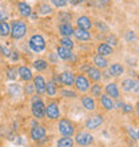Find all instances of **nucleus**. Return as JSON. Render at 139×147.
I'll use <instances>...</instances> for the list:
<instances>
[{
	"label": "nucleus",
	"mask_w": 139,
	"mask_h": 147,
	"mask_svg": "<svg viewBox=\"0 0 139 147\" xmlns=\"http://www.w3.org/2000/svg\"><path fill=\"white\" fill-rule=\"evenodd\" d=\"M9 26H11L9 36L15 40H19L27 34V24L24 23L23 20H12V23Z\"/></svg>",
	"instance_id": "f257e3e1"
},
{
	"label": "nucleus",
	"mask_w": 139,
	"mask_h": 147,
	"mask_svg": "<svg viewBox=\"0 0 139 147\" xmlns=\"http://www.w3.org/2000/svg\"><path fill=\"white\" fill-rule=\"evenodd\" d=\"M31 111L35 119H44L46 118V105L43 103L40 96H38V95H35L32 98Z\"/></svg>",
	"instance_id": "f03ea898"
},
{
	"label": "nucleus",
	"mask_w": 139,
	"mask_h": 147,
	"mask_svg": "<svg viewBox=\"0 0 139 147\" xmlns=\"http://www.w3.org/2000/svg\"><path fill=\"white\" fill-rule=\"evenodd\" d=\"M58 130H59V134L62 136H72L74 132H75V126H74V123L70 119L63 118V119L59 120Z\"/></svg>",
	"instance_id": "7ed1b4c3"
},
{
	"label": "nucleus",
	"mask_w": 139,
	"mask_h": 147,
	"mask_svg": "<svg viewBox=\"0 0 139 147\" xmlns=\"http://www.w3.org/2000/svg\"><path fill=\"white\" fill-rule=\"evenodd\" d=\"M28 46L34 52H42L46 48V40L42 35H32L28 40Z\"/></svg>",
	"instance_id": "20e7f679"
},
{
	"label": "nucleus",
	"mask_w": 139,
	"mask_h": 147,
	"mask_svg": "<svg viewBox=\"0 0 139 147\" xmlns=\"http://www.w3.org/2000/svg\"><path fill=\"white\" fill-rule=\"evenodd\" d=\"M46 116L51 120H56L60 118V109L58 102H51L46 106Z\"/></svg>",
	"instance_id": "39448f33"
},
{
	"label": "nucleus",
	"mask_w": 139,
	"mask_h": 147,
	"mask_svg": "<svg viewBox=\"0 0 139 147\" xmlns=\"http://www.w3.org/2000/svg\"><path fill=\"white\" fill-rule=\"evenodd\" d=\"M74 86L75 88L79 91V92H87L90 90V80L88 78H86L84 75H78L75 76V82H74Z\"/></svg>",
	"instance_id": "423d86ee"
},
{
	"label": "nucleus",
	"mask_w": 139,
	"mask_h": 147,
	"mask_svg": "<svg viewBox=\"0 0 139 147\" xmlns=\"http://www.w3.org/2000/svg\"><path fill=\"white\" fill-rule=\"evenodd\" d=\"M92 142H94V136L91 135L90 132L82 131V132H79V134H76V136H75V143H78L82 147L90 146Z\"/></svg>",
	"instance_id": "0eeeda50"
},
{
	"label": "nucleus",
	"mask_w": 139,
	"mask_h": 147,
	"mask_svg": "<svg viewBox=\"0 0 139 147\" xmlns=\"http://www.w3.org/2000/svg\"><path fill=\"white\" fill-rule=\"evenodd\" d=\"M103 122H104V119L102 115H94V116H90L88 119L86 120L84 126L88 130H98L103 124Z\"/></svg>",
	"instance_id": "6e6552de"
},
{
	"label": "nucleus",
	"mask_w": 139,
	"mask_h": 147,
	"mask_svg": "<svg viewBox=\"0 0 139 147\" xmlns=\"http://www.w3.org/2000/svg\"><path fill=\"white\" fill-rule=\"evenodd\" d=\"M31 139L35 142H39L46 138V127L44 126H40V124H36L34 127H31Z\"/></svg>",
	"instance_id": "1a4fd4ad"
},
{
	"label": "nucleus",
	"mask_w": 139,
	"mask_h": 147,
	"mask_svg": "<svg viewBox=\"0 0 139 147\" xmlns=\"http://www.w3.org/2000/svg\"><path fill=\"white\" fill-rule=\"evenodd\" d=\"M34 86H35V92L38 95H43L46 94V87H47V82L44 80V78L42 75H36L34 76Z\"/></svg>",
	"instance_id": "9d476101"
},
{
	"label": "nucleus",
	"mask_w": 139,
	"mask_h": 147,
	"mask_svg": "<svg viewBox=\"0 0 139 147\" xmlns=\"http://www.w3.org/2000/svg\"><path fill=\"white\" fill-rule=\"evenodd\" d=\"M122 90L126 92H139V82L132 79H124L122 82Z\"/></svg>",
	"instance_id": "9b49d317"
},
{
	"label": "nucleus",
	"mask_w": 139,
	"mask_h": 147,
	"mask_svg": "<svg viewBox=\"0 0 139 147\" xmlns=\"http://www.w3.org/2000/svg\"><path fill=\"white\" fill-rule=\"evenodd\" d=\"M104 91H106V95L111 98V99H119V88H118V84L116 83H108L106 87H104Z\"/></svg>",
	"instance_id": "f8f14e48"
},
{
	"label": "nucleus",
	"mask_w": 139,
	"mask_h": 147,
	"mask_svg": "<svg viewBox=\"0 0 139 147\" xmlns=\"http://www.w3.org/2000/svg\"><path fill=\"white\" fill-rule=\"evenodd\" d=\"M59 78H60L62 84L68 86V87L74 86V82H75V75H74L71 71H64V72H62L60 75H59Z\"/></svg>",
	"instance_id": "ddd939ff"
},
{
	"label": "nucleus",
	"mask_w": 139,
	"mask_h": 147,
	"mask_svg": "<svg viewBox=\"0 0 139 147\" xmlns=\"http://www.w3.org/2000/svg\"><path fill=\"white\" fill-rule=\"evenodd\" d=\"M76 24H78V28H82V30H87L90 31L91 27L94 26V23L91 22L88 16H79L76 20Z\"/></svg>",
	"instance_id": "4468645a"
},
{
	"label": "nucleus",
	"mask_w": 139,
	"mask_h": 147,
	"mask_svg": "<svg viewBox=\"0 0 139 147\" xmlns=\"http://www.w3.org/2000/svg\"><path fill=\"white\" fill-rule=\"evenodd\" d=\"M82 105H83V107H84L86 110H88V111H94V110L96 109L95 99H94V96H91V95H83V96H82Z\"/></svg>",
	"instance_id": "2eb2a0df"
},
{
	"label": "nucleus",
	"mask_w": 139,
	"mask_h": 147,
	"mask_svg": "<svg viewBox=\"0 0 139 147\" xmlns=\"http://www.w3.org/2000/svg\"><path fill=\"white\" fill-rule=\"evenodd\" d=\"M101 105L102 107H103L106 111H111V110L115 109V103L112 102V99L108 95H106V94H102L101 96Z\"/></svg>",
	"instance_id": "dca6fc26"
},
{
	"label": "nucleus",
	"mask_w": 139,
	"mask_h": 147,
	"mask_svg": "<svg viewBox=\"0 0 139 147\" xmlns=\"http://www.w3.org/2000/svg\"><path fill=\"white\" fill-rule=\"evenodd\" d=\"M18 72H19V76L22 80L24 82H31L34 79V75H32V71L26 66H22L18 68Z\"/></svg>",
	"instance_id": "f3484780"
},
{
	"label": "nucleus",
	"mask_w": 139,
	"mask_h": 147,
	"mask_svg": "<svg viewBox=\"0 0 139 147\" xmlns=\"http://www.w3.org/2000/svg\"><path fill=\"white\" fill-rule=\"evenodd\" d=\"M59 34L63 38H70L74 35V27L71 26V23H60L59 26Z\"/></svg>",
	"instance_id": "a211bd4d"
},
{
	"label": "nucleus",
	"mask_w": 139,
	"mask_h": 147,
	"mask_svg": "<svg viewBox=\"0 0 139 147\" xmlns=\"http://www.w3.org/2000/svg\"><path fill=\"white\" fill-rule=\"evenodd\" d=\"M124 72V67L119 63H114V64H110L108 67V74H110V76H120V75H123Z\"/></svg>",
	"instance_id": "6ab92c4d"
},
{
	"label": "nucleus",
	"mask_w": 139,
	"mask_h": 147,
	"mask_svg": "<svg viewBox=\"0 0 139 147\" xmlns=\"http://www.w3.org/2000/svg\"><path fill=\"white\" fill-rule=\"evenodd\" d=\"M92 62H94V64H95V67L99 68V70H104V68L108 67V60L106 59V56H102V55H99V54H96L94 56Z\"/></svg>",
	"instance_id": "aec40b11"
},
{
	"label": "nucleus",
	"mask_w": 139,
	"mask_h": 147,
	"mask_svg": "<svg viewBox=\"0 0 139 147\" xmlns=\"http://www.w3.org/2000/svg\"><path fill=\"white\" fill-rule=\"evenodd\" d=\"M74 36H75L78 40H80V42H88L90 39H91V34H90L87 30H82V28L74 30Z\"/></svg>",
	"instance_id": "412c9836"
},
{
	"label": "nucleus",
	"mask_w": 139,
	"mask_h": 147,
	"mask_svg": "<svg viewBox=\"0 0 139 147\" xmlns=\"http://www.w3.org/2000/svg\"><path fill=\"white\" fill-rule=\"evenodd\" d=\"M56 55H58V58L63 59V60H71V58H72L71 50H68V48H66V47H63V46H58Z\"/></svg>",
	"instance_id": "4be33fe9"
},
{
	"label": "nucleus",
	"mask_w": 139,
	"mask_h": 147,
	"mask_svg": "<svg viewBox=\"0 0 139 147\" xmlns=\"http://www.w3.org/2000/svg\"><path fill=\"white\" fill-rule=\"evenodd\" d=\"M87 75H88V80H92L95 83H98L102 79V72L96 67H90L87 70Z\"/></svg>",
	"instance_id": "5701e85b"
},
{
	"label": "nucleus",
	"mask_w": 139,
	"mask_h": 147,
	"mask_svg": "<svg viewBox=\"0 0 139 147\" xmlns=\"http://www.w3.org/2000/svg\"><path fill=\"white\" fill-rule=\"evenodd\" d=\"M98 54L102 55V56H108V55H112L114 54V47H111L110 44L107 43H101L98 46Z\"/></svg>",
	"instance_id": "b1692460"
},
{
	"label": "nucleus",
	"mask_w": 139,
	"mask_h": 147,
	"mask_svg": "<svg viewBox=\"0 0 139 147\" xmlns=\"http://www.w3.org/2000/svg\"><path fill=\"white\" fill-rule=\"evenodd\" d=\"M18 9H19V13L23 18H30V15L32 13V9H31V5L27 4L26 1H20L18 4Z\"/></svg>",
	"instance_id": "393cba45"
},
{
	"label": "nucleus",
	"mask_w": 139,
	"mask_h": 147,
	"mask_svg": "<svg viewBox=\"0 0 139 147\" xmlns=\"http://www.w3.org/2000/svg\"><path fill=\"white\" fill-rule=\"evenodd\" d=\"M75 140L72 139V136H62L58 140V147H74Z\"/></svg>",
	"instance_id": "a878e982"
},
{
	"label": "nucleus",
	"mask_w": 139,
	"mask_h": 147,
	"mask_svg": "<svg viewBox=\"0 0 139 147\" xmlns=\"http://www.w3.org/2000/svg\"><path fill=\"white\" fill-rule=\"evenodd\" d=\"M11 34V26L8 22H0V36L7 38Z\"/></svg>",
	"instance_id": "bb28decb"
},
{
	"label": "nucleus",
	"mask_w": 139,
	"mask_h": 147,
	"mask_svg": "<svg viewBox=\"0 0 139 147\" xmlns=\"http://www.w3.org/2000/svg\"><path fill=\"white\" fill-rule=\"evenodd\" d=\"M34 67L36 71H46L48 68V62L44 59H38L34 62Z\"/></svg>",
	"instance_id": "cd10ccee"
},
{
	"label": "nucleus",
	"mask_w": 139,
	"mask_h": 147,
	"mask_svg": "<svg viewBox=\"0 0 139 147\" xmlns=\"http://www.w3.org/2000/svg\"><path fill=\"white\" fill-rule=\"evenodd\" d=\"M46 92L50 95V96H55L58 94V87H56V83L55 82H48L46 87Z\"/></svg>",
	"instance_id": "c85d7f7f"
},
{
	"label": "nucleus",
	"mask_w": 139,
	"mask_h": 147,
	"mask_svg": "<svg viewBox=\"0 0 139 147\" xmlns=\"http://www.w3.org/2000/svg\"><path fill=\"white\" fill-rule=\"evenodd\" d=\"M5 75H7V78L9 80H16V78L19 75L18 68H16V67H9V68H7V71H5Z\"/></svg>",
	"instance_id": "c756f323"
},
{
	"label": "nucleus",
	"mask_w": 139,
	"mask_h": 147,
	"mask_svg": "<svg viewBox=\"0 0 139 147\" xmlns=\"http://www.w3.org/2000/svg\"><path fill=\"white\" fill-rule=\"evenodd\" d=\"M51 12H52V7L48 5L47 3H43L39 5V13L40 15H50Z\"/></svg>",
	"instance_id": "7c9ffc66"
},
{
	"label": "nucleus",
	"mask_w": 139,
	"mask_h": 147,
	"mask_svg": "<svg viewBox=\"0 0 139 147\" xmlns=\"http://www.w3.org/2000/svg\"><path fill=\"white\" fill-rule=\"evenodd\" d=\"M102 95V86L99 83H95L94 86H91V96L99 98Z\"/></svg>",
	"instance_id": "2f4dec72"
},
{
	"label": "nucleus",
	"mask_w": 139,
	"mask_h": 147,
	"mask_svg": "<svg viewBox=\"0 0 139 147\" xmlns=\"http://www.w3.org/2000/svg\"><path fill=\"white\" fill-rule=\"evenodd\" d=\"M59 43H60V46L66 47V48H68V50H72L74 48V42L70 38H62L60 40H59Z\"/></svg>",
	"instance_id": "473e14b6"
},
{
	"label": "nucleus",
	"mask_w": 139,
	"mask_h": 147,
	"mask_svg": "<svg viewBox=\"0 0 139 147\" xmlns=\"http://www.w3.org/2000/svg\"><path fill=\"white\" fill-rule=\"evenodd\" d=\"M60 95L63 98H70V99H75L78 96V94L75 91H71V90H62L60 91Z\"/></svg>",
	"instance_id": "72a5a7b5"
},
{
	"label": "nucleus",
	"mask_w": 139,
	"mask_h": 147,
	"mask_svg": "<svg viewBox=\"0 0 139 147\" xmlns=\"http://www.w3.org/2000/svg\"><path fill=\"white\" fill-rule=\"evenodd\" d=\"M59 19H60L62 23H70L71 22V15L67 13V12H60L59 13Z\"/></svg>",
	"instance_id": "f704fd0d"
},
{
	"label": "nucleus",
	"mask_w": 139,
	"mask_h": 147,
	"mask_svg": "<svg viewBox=\"0 0 139 147\" xmlns=\"http://www.w3.org/2000/svg\"><path fill=\"white\" fill-rule=\"evenodd\" d=\"M51 3H52V5H55V7H58V8H63L68 4L67 0H51Z\"/></svg>",
	"instance_id": "c9c22d12"
},
{
	"label": "nucleus",
	"mask_w": 139,
	"mask_h": 147,
	"mask_svg": "<svg viewBox=\"0 0 139 147\" xmlns=\"http://www.w3.org/2000/svg\"><path fill=\"white\" fill-rule=\"evenodd\" d=\"M107 44H110L111 47H115L116 44H118V39H116V36H114V35H110V36H108Z\"/></svg>",
	"instance_id": "e433bc0d"
},
{
	"label": "nucleus",
	"mask_w": 139,
	"mask_h": 147,
	"mask_svg": "<svg viewBox=\"0 0 139 147\" xmlns=\"http://www.w3.org/2000/svg\"><path fill=\"white\" fill-rule=\"evenodd\" d=\"M24 91H26V94L27 95H32V94L35 92V86H34V83H28L27 86H26V88H24Z\"/></svg>",
	"instance_id": "4c0bfd02"
},
{
	"label": "nucleus",
	"mask_w": 139,
	"mask_h": 147,
	"mask_svg": "<svg viewBox=\"0 0 139 147\" xmlns=\"http://www.w3.org/2000/svg\"><path fill=\"white\" fill-rule=\"evenodd\" d=\"M120 109H122V111H123V112H126V114L134 111V107H132L131 105H124V103L122 105V107H120Z\"/></svg>",
	"instance_id": "58836bf2"
},
{
	"label": "nucleus",
	"mask_w": 139,
	"mask_h": 147,
	"mask_svg": "<svg viewBox=\"0 0 139 147\" xmlns=\"http://www.w3.org/2000/svg\"><path fill=\"white\" fill-rule=\"evenodd\" d=\"M95 26H96L99 30H103V32H108V27L103 23V22H96V23H95Z\"/></svg>",
	"instance_id": "ea45409f"
},
{
	"label": "nucleus",
	"mask_w": 139,
	"mask_h": 147,
	"mask_svg": "<svg viewBox=\"0 0 139 147\" xmlns=\"http://www.w3.org/2000/svg\"><path fill=\"white\" fill-rule=\"evenodd\" d=\"M135 34H134V32L132 31H127L126 32V40H127V42H132V40H135Z\"/></svg>",
	"instance_id": "a19ab883"
},
{
	"label": "nucleus",
	"mask_w": 139,
	"mask_h": 147,
	"mask_svg": "<svg viewBox=\"0 0 139 147\" xmlns=\"http://www.w3.org/2000/svg\"><path fill=\"white\" fill-rule=\"evenodd\" d=\"M0 52H1V55L3 56H9V50H8L7 47H4V46H0Z\"/></svg>",
	"instance_id": "79ce46f5"
},
{
	"label": "nucleus",
	"mask_w": 139,
	"mask_h": 147,
	"mask_svg": "<svg viewBox=\"0 0 139 147\" xmlns=\"http://www.w3.org/2000/svg\"><path fill=\"white\" fill-rule=\"evenodd\" d=\"M8 13L5 11H0V22H7Z\"/></svg>",
	"instance_id": "37998d69"
},
{
	"label": "nucleus",
	"mask_w": 139,
	"mask_h": 147,
	"mask_svg": "<svg viewBox=\"0 0 139 147\" xmlns=\"http://www.w3.org/2000/svg\"><path fill=\"white\" fill-rule=\"evenodd\" d=\"M9 56H11V59L13 60V62H16V60L19 59V55H18V52H11V54H9Z\"/></svg>",
	"instance_id": "c03bdc74"
},
{
	"label": "nucleus",
	"mask_w": 139,
	"mask_h": 147,
	"mask_svg": "<svg viewBox=\"0 0 139 147\" xmlns=\"http://www.w3.org/2000/svg\"><path fill=\"white\" fill-rule=\"evenodd\" d=\"M67 3L72 4V5H76V4H80V3H83V0H67Z\"/></svg>",
	"instance_id": "a18cd8bd"
},
{
	"label": "nucleus",
	"mask_w": 139,
	"mask_h": 147,
	"mask_svg": "<svg viewBox=\"0 0 139 147\" xmlns=\"http://www.w3.org/2000/svg\"><path fill=\"white\" fill-rule=\"evenodd\" d=\"M128 131H130V134H131V136H134V138H136V132H135V131H132V128H131V127L128 128Z\"/></svg>",
	"instance_id": "49530a36"
},
{
	"label": "nucleus",
	"mask_w": 139,
	"mask_h": 147,
	"mask_svg": "<svg viewBox=\"0 0 139 147\" xmlns=\"http://www.w3.org/2000/svg\"><path fill=\"white\" fill-rule=\"evenodd\" d=\"M135 112H136V115L139 116V100H138V103H136V106H135Z\"/></svg>",
	"instance_id": "de8ad7c7"
},
{
	"label": "nucleus",
	"mask_w": 139,
	"mask_h": 147,
	"mask_svg": "<svg viewBox=\"0 0 139 147\" xmlns=\"http://www.w3.org/2000/svg\"><path fill=\"white\" fill-rule=\"evenodd\" d=\"M112 0H102V3L103 4H108V3H111Z\"/></svg>",
	"instance_id": "09e8293b"
},
{
	"label": "nucleus",
	"mask_w": 139,
	"mask_h": 147,
	"mask_svg": "<svg viewBox=\"0 0 139 147\" xmlns=\"http://www.w3.org/2000/svg\"><path fill=\"white\" fill-rule=\"evenodd\" d=\"M30 16H31L32 19H36V18H38V13H31Z\"/></svg>",
	"instance_id": "8fccbe9b"
},
{
	"label": "nucleus",
	"mask_w": 139,
	"mask_h": 147,
	"mask_svg": "<svg viewBox=\"0 0 139 147\" xmlns=\"http://www.w3.org/2000/svg\"><path fill=\"white\" fill-rule=\"evenodd\" d=\"M136 139H139V131L136 132Z\"/></svg>",
	"instance_id": "3c124183"
},
{
	"label": "nucleus",
	"mask_w": 139,
	"mask_h": 147,
	"mask_svg": "<svg viewBox=\"0 0 139 147\" xmlns=\"http://www.w3.org/2000/svg\"><path fill=\"white\" fill-rule=\"evenodd\" d=\"M80 147H82V146H80Z\"/></svg>",
	"instance_id": "603ef678"
}]
</instances>
